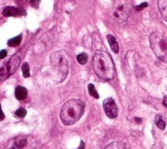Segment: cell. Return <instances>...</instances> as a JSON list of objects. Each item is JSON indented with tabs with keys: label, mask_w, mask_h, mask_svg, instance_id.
Instances as JSON below:
<instances>
[{
	"label": "cell",
	"mask_w": 167,
	"mask_h": 149,
	"mask_svg": "<svg viewBox=\"0 0 167 149\" xmlns=\"http://www.w3.org/2000/svg\"><path fill=\"white\" fill-rule=\"evenodd\" d=\"M92 67L96 75L103 81L114 78L115 67L111 56L104 51H97L93 56Z\"/></svg>",
	"instance_id": "6da1fadb"
},
{
	"label": "cell",
	"mask_w": 167,
	"mask_h": 149,
	"mask_svg": "<svg viewBox=\"0 0 167 149\" xmlns=\"http://www.w3.org/2000/svg\"><path fill=\"white\" fill-rule=\"evenodd\" d=\"M85 104L81 100L73 99L66 102L60 110V118L66 126L76 123L84 113Z\"/></svg>",
	"instance_id": "7a4b0ae2"
},
{
	"label": "cell",
	"mask_w": 167,
	"mask_h": 149,
	"mask_svg": "<svg viewBox=\"0 0 167 149\" xmlns=\"http://www.w3.org/2000/svg\"><path fill=\"white\" fill-rule=\"evenodd\" d=\"M53 78L57 83L64 81L69 72V62L61 51H54L50 55Z\"/></svg>",
	"instance_id": "3957f363"
},
{
	"label": "cell",
	"mask_w": 167,
	"mask_h": 149,
	"mask_svg": "<svg viewBox=\"0 0 167 149\" xmlns=\"http://www.w3.org/2000/svg\"><path fill=\"white\" fill-rule=\"evenodd\" d=\"M151 48L155 56L167 63V38L159 32H153L149 37Z\"/></svg>",
	"instance_id": "277c9868"
},
{
	"label": "cell",
	"mask_w": 167,
	"mask_h": 149,
	"mask_svg": "<svg viewBox=\"0 0 167 149\" xmlns=\"http://www.w3.org/2000/svg\"><path fill=\"white\" fill-rule=\"evenodd\" d=\"M133 7V0H115L111 9V17L117 23H123L128 18Z\"/></svg>",
	"instance_id": "5b68a950"
},
{
	"label": "cell",
	"mask_w": 167,
	"mask_h": 149,
	"mask_svg": "<svg viewBox=\"0 0 167 149\" xmlns=\"http://www.w3.org/2000/svg\"><path fill=\"white\" fill-rule=\"evenodd\" d=\"M21 64V58L18 55H14L7 62V63L1 68L0 77L1 81H5L7 78L13 75Z\"/></svg>",
	"instance_id": "8992f818"
},
{
	"label": "cell",
	"mask_w": 167,
	"mask_h": 149,
	"mask_svg": "<svg viewBox=\"0 0 167 149\" xmlns=\"http://www.w3.org/2000/svg\"><path fill=\"white\" fill-rule=\"evenodd\" d=\"M103 107L105 115L109 118H115L118 116V108L114 99L108 97L104 100Z\"/></svg>",
	"instance_id": "52a82bcc"
},
{
	"label": "cell",
	"mask_w": 167,
	"mask_h": 149,
	"mask_svg": "<svg viewBox=\"0 0 167 149\" xmlns=\"http://www.w3.org/2000/svg\"><path fill=\"white\" fill-rule=\"evenodd\" d=\"M23 10L18 8V7H10V6H8V7H6L4 9L2 14L5 17H16L23 15Z\"/></svg>",
	"instance_id": "ba28073f"
},
{
	"label": "cell",
	"mask_w": 167,
	"mask_h": 149,
	"mask_svg": "<svg viewBox=\"0 0 167 149\" xmlns=\"http://www.w3.org/2000/svg\"><path fill=\"white\" fill-rule=\"evenodd\" d=\"M15 98L18 100H23L27 97V90L25 87L21 86H16L15 90Z\"/></svg>",
	"instance_id": "9c48e42d"
},
{
	"label": "cell",
	"mask_w": 167,
	"mask_h": 149,
	"mask_svg": "<svg viewBox=\"0 0 167 149\" xmlns=\"http://www.w3.org/2000/svg\"><path fill=\"white\" fill-rule=\"evenodd\" d=\"M106 38L108 40V43H109L110 47H111V51L114 53H119V45H118L117 42H116V38H115L112 34H108Z\"/></svg>",
	"instance_id": "30bf717a"
},
{
	"label": "cell",
	"mask_w": 167,
	"mask_h": 149,
	"mask_svg": "<svg viewBox=\"0 0 167 149\" xmlns=\"http://www.w3.org/2000/svg\"><path fill=\"white\" fill-rule=\"evenodd\" d=\"M158 9L163 19L167 21V0H158Z\"/></svg>",
	"instance_id": "8fae6325"
},
{
	"label": "cell",
	"mask_w": 167,
	"mask_h": 149,
	"mask_svg": "<svg viewBox=\"0 0 167 149\" xmlns=\"http://www.w3.org/2000/svg\"><path fill=\"white\" fill-rule=\"evenodd\" d=\"M26 145H27V140L24 137H18L9 149H22Z\"/></svg>",
	"instance_id": "7c38bea8"
},
{
	"label": "cell",
	"mask_w": 167,
	"mask_h": 149,
	"mask_svg": "<svg viewBox=\"0 0 167 149\" xmlns=\"http://www.w3.org/2000/svg\"><path fill=\"white\" fill-rule=\"evenodd\" d=\"M22 40V35L19 34V35L16 36V37H13V38L10 39L7 41V45L10 47H17L20 45Z\"/></svg>",
	"instance_id": "4fadbf2b"
},
{
	"label": "cell",
	"mask_w": 167,
	"mask_h": 149,
	"mask_svg": "<svg viewBox=\"0 0 167 149\" xmlns=\"http://www.w3.org/2000/svg\"><path fill=\"white\" fill-rule=\"evenodd\" d=\"M155 125L158 127L159 129L162 130H164L166 128V124H165L164 121L163 120V118L162 116L160 115H157L155 118Z\"/></svg>",
	"instance_id": "5bb4252c"
},
{
	"label": "cell",
	"mask_w": 167,
	"mask_h": 149,
	"mask_svg": "<svg viewBox=\"0 0 167 149\" xmlns=\"http://www.w3.org/2000/svg\"><path fill=\"white\" fill-rule=\"evenodd\" d=\"M21 71L23 73V78H27L30 77V70H29V65L27 62H24L22 65Z\"/></svg>",
	"instance_id": "9a60e30c"
},
{
	"label": "cell",
	"mask_w": 167,
	"mask_h": 149,
	"mask_svg": "<svg viewBox=\"0 0 167 149\" xmlns=\"http://www.w3.org/2000/svg\"><path fill=\"white\" fill-rule=\"evenodd\" d=\"M77 62L81 65H84L88 61V56L86 53H81L76 56Z\"/></svg>",
	"instance_id": "2e32d148"
},
{
	"label": "cell",
	"mask_w": 167,
	"mask_h": 149,
	"mask_svg": "<svg viewBox=\"0 0 167 149\" xmlns=\"http://www.w3.org/2000/svg\"><path fill=\"white\" fill-rule=\"evenodd\" d=\"M88 92H89V95H90L91 97H93L94 98L97 99H97H99V97H99L97 90H96L95 87H94V86L92 84H88Z\"/></svg>",
	"instance_id": "e0dca14e"
},
{
	"label": "cell",
	"mask_w": 167,
	"mask_h": 149,
	"mask_svg": "<svg viewBox=\"0 0 167 149\" xmlns=\"http://www.w3.org/2000/svg\"><path fill=\"white\" fill-rule=\"evenodd\" d=\"M105 149H123V145L120 142H114L108 144Z\"/></svg>",
	"instance_id": "ac0fdd59"
},
{
	"label": "cell",
	"mask_w": 167,
	"mask_h": 149,
	"mask_svg": "<svg viewBox=\"0 0 167 149\" xmlns=\"http://www.w3.org/2000/svg\"><path fill=\"white\" fill-rule=\"evenodd\" d=\"M26 113L27 112H26V109H24L23 108H20L19 109L16 110V111L15 112V116H16L17 117L22 118H24L26 116Z\"/></svg>",
	"instance_id": "d6986e66"
},
{
	"label": "cell",
	"mask_w": 167,
	"mask_h": 149,
	"mask_svg": "<svg viewBox=\"0 0 167 149\" xmlns=\"http://www.w3.org/2000/svg\"><path fill=\"white\" fill-rule=\"evenodd\" d=\"M40 0H30V5L35 9H38Z\"/></svg>",
	"instance_id": "ffe728a7"
},
{
	"label": "cell",
	"mask_w": 167,
	"mask_h": 149,
	"mask_svg": "<svg viewBox=\"0 0 167 149\" xmlns=\"http://www.w3.org/2000/svg\"><path fill=\"white\" fill-rule=\"evenodd\" d=\"M148 6V3L147 2H144V3H141V4H139L138 6H136V8H135V10L137 12H139V11H141L143 10V9H144L145 7H146Z\"/></svg>",
	"instance_id": "44dd1931"
},
{
	"label": "cell",
	"mask_w": 167,
	"mask_h": 149,
	"mask_svg": "<svg viewBox=\"0 0 167 149\" xmlns=\"http://www.w3.org/2000/svg\"><path fill=\"white\" fill-rule=\"evenodd\" d=\"M7 51H6V50H1V52H0V58H1V59H4V58L7 56Z\"/></svg>",
	"instance_id": "7402d4cb"
},
{
	"label": "cell",
	"mask_w": 167,
	"mask_h": 149,
	"mask_svg": "<svg viewBox=\"0 0 167 149\" xmlns=\"http://www.w3.org/2000/svg\"><path fill=\"white\" fill-rule=\"evenodd\" d=\"M85 148V143L83 140H81V142H80V145L78 146V148L77 149H84Z\"/></svg>",
	"instance_id": "603a6c76"
},
{
	"label": "cell",
	"mask_w": 167,
	"mask_h": 149,
	"mask_svg": "<svg viewBox=\"0 0 167 149\" xmlns=\"http://www.w3.org/2000/svg\"><path fill=\"white\" fill-rule=\"evenodd\" d=\"M163 104L166 108H167V96H165L163 97Z\"/></svg>",
	"instance_id": "cb8c5ba5"
},
{
	"label": "cell",
	"mask_w": 167,
	"mask_h": 149,
	"mask_svg": "<svg viewBox=\"0 0 167 149\" xmlns=\"http://www.w3.org/2000/svg\"><path fill=\"white\" fill-rule=\"evenodd\" d=\"M135 121H136V122L138 124H141V119L139 118H135Z\"/></svg>",
	"instance_id": "d4e9b609"
},
{
	"label": "cell",
	"mask_w": 167,
	"mask_h": 149,
	"mask_svg": "<svg viewBox=\"0 0 167 149\" xmlns=\"http://www.w3.org/2000/svg\"><path fill=\"white\" fill-rule=\"evenodd\" d=\"M1 121H2L3 119H4V113L2 112V111H1Z\"/></svg>",
	"instance_id": "484cf974"
}]
</instances>
